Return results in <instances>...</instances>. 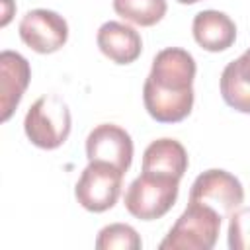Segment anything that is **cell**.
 Returning a JSON list of instances; mask_svg holds the SVG:
<instances>
[{"label":"cell","instance_id":"e0dca14e","mask_svg":"<svg viewBox=\"0 0 250 250\" xmlns=\"http://www.w3.org/2000/svg\"><path fill=\"white\" fill-rule=\"evenodd\" d=\"M2 4H4V20H2V25H6L10 21V18H12V12H10L12 0H2Z\"/></svg>","mask_w":250,"mask_h":250},{"label":"cell","instance_id":"4fadbf2b","mask_svg":"<svg viewBox=\"0 0 250 250\" xmlns=\"http://www.w3.org/2000/svg\"><path fill=\"white\" fill-rule=\"evenodd\" d=\"M219 84L221 96L229 107L250 113V49L223 68Z\"/></svg>","mask_w":250,"mask_h":250},{"label":"cell","instance_id":"3957f363","mask_svg":"<svg viewBox=\"0 0 250 250\" xmlns=\"http://www.w3.org/2000/svg\"><path fill=\"white\" fill-rule=\"evenodd\" d=\"M70 109L66 102L57 94L41 96L35 100L23 119V131L31 145L45 150H53L64 145L70 135Z\"/></svg>","mask_w":250,"mask_h":250},{"label":"cell","instance_id":"ba28073f","mask_svg":"<svg viewBox=\"0 0 250 250\" xmlns=\"http://www.w3.org/2000/svg\"><path fill=\"white\" fill-rule=\"evenodd\" d=\"M86 156L88 162H107L125 174L133 162V139L123 127L102 123L86 137Z\"/></svg>","mask_w":250,"mask_h":250},{"label":"cell","instance_id":"8992f818","mask_svg":"<svg viewBox=\"0 0 250 250\" xmlns=\"http://www.w3.org/2000/svg\"><path fill=\"white\" fill-rule=\"evenodd\" d=\"M189 199L213 207L221 219H229L244 201V188L238 178L221 168L205 170L195 178L189 189Z\"/></svg>","mask_w":250,"mask_h":250},{"label":"cell","instance_id":"9c48e42d","mask_svg":"<svg viewBox=\"0 0 250 250\" xmlns=\"http://www.w3.org/2000/svg\"><path fill=\"white\" fill-rule=\"evenodd\" d=\"M31 80V68L23 55L16 51L0 53V107L2 121H8L20 105Z\"/></svg>","mask_w":250,"mask_h":250},{"label":"cell","instance_id":"7a4b0ae2","mask_svg":"<svg viewBox=\"0 0 250 250\" xmlns=\"http://www.w3.org/2000/svg\"><path fill=\"white\" fill-rule=\"evenodd\" d=\"M221 215L199 201L189 199L184 213L158 244L160 250H211L219 238Z\"/></svg>","mask_w":250,"mask_h":250},{"label":"cell","instance_id":"52a82bcc","mask_svg":"<svg viewBox=\"0 0 250 250\" xmlns=\"http://www.w3.org/2000/svg\"><path fill=\"white\" fill-rule=\"evenodd\" d=\"M20 37L21 41L35 53L49 55L64 47L68 39V23L62 16L53 10L35 8L29 10L20 21Z\"/></svg>","mask_w":250,"mask_h":250},{"label":"cell","instance_id":"ac0fdd59","mask_svg":"<svg viewBox=\"0 0 250 250\" xmlns=\"http://www.w3.org/2000/svg\"><path fill=\"white\" fill-rule=\"evenodd\" d=\"M180 4H195V2H201V0H178Z\"/></svg>","mask_w":250,"mask_h":250},{"label":"cell","instance_id":"277c9868","mask_svg":"<svg viewBox=\"0 0 250 250\" xmlns=\"http://www.w3.org/2000/svg\"><path fill=\"white\" fill-rule=\"evenodd\" d=\"M180 191V180L150 172H141L135 178L123 197L125 209L141 219V221H154L164 217L176 203Z\"/></svg>","mask_w":250,"mask_h":250},{"label":"cell","instance_id":"2e32d148","mask_svg":"<svg viewBox=\"0 0 250 250\" xmlns=\"http://www.w3.org/2000/svg\"><path fill=\"white\" fill-rule=\"evenodd\" d=\"M229 248L250 250V207H238L229 217Z\"/></svg>","mask_w":250,"mask_h":250},{"label":"cell","instance_id":"30bf717a","mask_svg":"<svg viewBox=\"0 0 250 250\" xmlns=\"http://www.w3.org/2000/svg\"><path fill=\"white\" fill-rule=\"evenodd\" d=\"M98 49L115 64H131L141 57L143 39L139 31L121 21H105L96 35Z\"/></svg>","mask_w":250,"mask_h":250},{"label":"cell","instance_id":"7c38bea8","mask_svg":"<svg viewBox=\"0 0 250 250\" xmlns=\"http://www.w3.org/2000/svg\"><path fill=\"white\" fill-rule=\"evenodd\" d=\"M188 170V152L176 139H156L143 152V172L182 180Z\"/></svg>","mask_w":250,"mask_h":250},{"label":"cell","instance_id":"8fae6325","mask_svg":"<svg viewBox=\"0 0 250 250\" xmlns=\"http://www.w3.org/2000/svg\"><path fill=\"white\" fill-rule=\"evenodd\" d=\"M195 43L211 53H221L232 47L236 39V25L234 21L219 10H203L193 18L191 23Z\"/></svg>","mask_w":250,"mask_h":250},{"label":"cell","instance_id":"5bb4252c","mask_svg":"<svg viewBox=\"0 0 250 250\" xmlns=\"http://www.w3.org/2000/svg\"><path fill=\"white\" fill-rule=\"evenodd\" d=\"M113 10L125 21L150 27L166 16V0H113Z\"/></svg>","mask_w":250,"mask_h":250},{"label":"cell","instance_id":"6da1fadb","mask_svg":"<svg viewBox=\"0 0 250 250\" xmlns=\"http://www.w3.org/2000/svg\"><path fill=\"white\" fill-rule=\"evenodd\" d=\"M193 57L180 47H166L152 59L150 72L143 86V102L158 123H178L193 107Z\"/></svg>","mask_w":250,"mask_h":250},{"label":"cell","instance_id":"9a60e30c","mask_svg":"<svg viewBox=\"0 0 250 250\" xmlns=\"http://www.w3.org/2000/svg\"><path fill=\"white\" fill-rule=\"evenodd\" d=\"M143 246V240L139 236V232L125 223H113L104 227L98 232L96 238V248L98 250H139Z\"/></svg>","mask_w":250,"mask_h":250},{"label":"cell","instance_id":"5b68a950","mask_svg":"<svg viewBox=\"0 0 250 250\" xmlns=\"http://www.w3.org/2000/svg\"><path fill=\"white\" fill-rule=\"evenodd\" d=\"M121 188L123 172L119 168L107 162H88L76 182L74 197L86 211L104 213L117 203Z\"/></svg>","mask_w":250,"mask_h":250}]
</instances>
